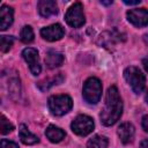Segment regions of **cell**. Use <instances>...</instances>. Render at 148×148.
<instances>
[{
	"mask_svg": "<svg viewBox=\"0 0 148 148\" xmlns=\"http://www.w3.org/2000/svg\"><path fill=\"white\" fill-rule=\"evenodd\" d=\"M123 113V102L116 86L109 87L105 95L104 108L101 112V121L105 126H111L118 121Z\"/></svg>",
	"mask_w": 148,
	"mask_h": 148,
	"instance_id": "obj_1",
	"label": "cell"
},
{
	"mask_svg": "<svg viewBox=\"0 0 148 148\" xmlns=\"http://www.w3.org/2000/svg\"><path fill=\"white\" fill-rule=\"evenodd\" d=\"M124 77L131 86L135 94H141L146 88V76L145 74L134 66H130L124 71Z\"/></svg>",
	"mask_w": 148,
	"mask_h": 148,
	"instance_id": "obj_2",
	"label": "cell"
},
{
	"mask_svg": "<svg viewBox=\"0 0 148 148\" xmlns=\"http://www.w3.org/2000/svg\"><path fill=\"white\" fill-rule=\"evenodd\" d=\"M83 98L89 104H97L102 96V83L97 77H89L86 80L82 89Z\"/></svg>",
	"mask_w": 148,
	"mask_h": 148,
	"instance_id": "obj_3",
	"label": "cell"
},
{
	"mask_svg": "<svg viewBox=\"0 0 148 148\" xmlns=\"http://www.w3.org/2000/svg\"><path fill=\"white\" fill-rule=\"evenodd\" d=\"M49 109L54 116H64L71 111L73 101L68 95H53L47 101Z\"/></svg>",
	"mask_w": 148,
	"mask_h": 148,
	"instance_id": "obj_4",
	"label": "cell"
},
{
	"mask_svg": "<svg viewBox=\"0 0 148 148\" xmlns=\"http://www.w3.org/2000/svg\"><path fill=\"white\" fill-rule=\"evenodd\" d=\"M95 124L91 117L87 116V114H80L77 116L71 124V128L73 131V133H75L76 135L80 136H86L89 133H91L94 131Z\"/></svg>",
	"mask_w": 148,
	"mask_h": 148,
	"instance_id": "obj_5",
	"label": "cell"
},
{
	"mask_svg": "<svg viewBox=\"0 0 148 148\" xmlns=\"http://www.w3.org/2000/svg\"><path fill=\"white\" fill-rule=\"evenodd\" d=\"M65 20L68 25L73 28H80L84 24L86 18L83 14V6L81 2H74L67 10Z\"/></svg>",
	"mask_w": 148,
	"mask_h": 148,
	"instance_id": "obj_6",
	"label": "cell"
},
{
	"mask_svg": "<svg viewBox=\"0 0 148 148\" xmlns=\"http://www.w3.org/2000/svg\"><path fill=\"white\" fill-rule=\"evenodd\" d=\"M22 56L27 64L29 65V69L32 75H38L42 71V66L39 62V56L38 51L34 47H27L22 51Z\"/></svg>",
	"mask_w": 148,
	"mask_h": 148,
	"instance_id": "obj_7",
	"label": "cell"
},
{
	"mask_svg": "<svg viewBox=\"0 0 148 148\" xmlns=\"http://www.w3.org/2000/svg\"><path fill=\"white\" fill-rule=\"evenodd\" d=\"M128 22L135 27H146L148 22V12L146 8H134L126 13Z\"/></svg>",
	"mask_w": 148,
	"mask_h": 148,
	"instance_id": "obj_8",
	"label": "cell"
},
{
	"mask_svg": "<svg viewBox=\"0 0 148 148\" xmlns=\"http://www.w3.org/2000/svg\"><path fill=\"white\" fill-rule=\"evenodd\" d=\"M40 35L44 39H46L49 42H56V40H59L64 37L65 30L59 23H54V24H51L49 27L43 28L40 30Z\"/></svg>",
	"mask_w": 148,
	"mask_h": 148,
	"instance_id": "obj_9",
	"label": "cell"
},
{
	"mask_svg": "<svg viewBox=\"0 0 148 148\" xmlns=\"http://www.w3.org/2000/svg\"><path fill=\"white\" fill-rule=\"evenodd\" d=\"M37 8L43 17H50L58 13V6L56 1L52 0H40L37 3Z\"/></svg>",
	"mask_w": 148,
	"mask_h": 148,
	"instance_id": "obj_10",
	"label": "cell"
},
{
	"mask_svg": "<svg viewBox=\"0 0 148 148\" xmlns=\"http://www.w3.org/2000/svg\"><path fill=\"white\" fill-rule=\"evenodd\" d=\"M14 20V10L9 6H1L0 7V30L8 29Z\"/></svg>",
	"mask_w": 148,
	"mask_h": 148,
	"instance_id": "obj_11",
	"label": "cell"
},
{
	"mask_svg": "<svg viewBox=\"0 0 148 148\" xmlns=\"http://www.w3.org/2000/svg\"><path fill=\"white\" fill-rule=\"evenodd\" d=\"M134 134H135L134 126L132 124H130V123H123L118 127V135L120 138V141L123 143H125V145H127V143L133 141Z\"/></svg>",
	"mask_w": 148,
	"mask_h": 148,
	"instance_id": "obj_12",
	"label": "cell"
},
{
	"mask_svg": "<svg viewBox=\"0 0 148 148\" xmlns=\"http://www.w3.org/2000/svg\"><path fill=\"white\" fill-rule=\"evenodd\" d=\"M18 136L24 145H35V143L39 142L38 136L32 134L24 124H21L18 127Z\"/></svg>",
	"mask_w": 148,
	"mask_h": 148,
	"instance_id": "obj_13",
	"label": "cell"
},
{
	"mask_svg": "<svg viewBox=\"0 0 148 148\" xmlns=\"http://www.w3.org/2000/svg\"><path fill=\"white\" fill-rule=\"evenodd\" d=\"M45 135H46V138H47L51 142L58 143V142H60L62 139H65L66 133H65L61 128H59V127H57V126H54V125H50V126L46 128V131H45Z\"/></svg>",
	"mask_w": 148,
	"mask_h": 148,
	"instance_id": "obj_14",
	"label": "cell"
},
{
	"mask_svg": "<svg viewBox=\"0 0 148 148\" xmlns=\"http://www.w3.org/2000/svg\"><path fill=\"white\" fill-rule=\"evenodd\" d=\"M45 62L49 68H56L64 64V56L57 51H49L46 53Z\"/></svg>",
	"mask_w": 148,
	"mask_h": 148,
	"instance_id": "obj_15",
	"label": "cell"
},
{
	"mask_svg": "<svg viewBox=\"0 0 148 148\" xmlns=\"http://www.w3.org/2000/svg\"><path fill=\"white\" fill-rule=\"evenodd\" d=\"M62 81H64V76H62V74H61V73H58L57 75H54V76H52V77H50V79H45V80L38 82V88H39L40 90L44 91V90L50 89L52 86L60 84Z\"/></svg>",
	"mask_w": 148,
	"mask_h": 148,
	"instance_id": "obj_16",
	"label": "cell"
},
{
	"mask_svg": "<svg viewBox=\"0 0 148 148\" xmlns=\"http://www.w3.org/2000/svg\"><path fill=\"white\" fill-rule=\"evenodd\" d=\"M108 145H109V141L106 136L95 135L88 141L87 148H108Z\"/></svg>",
	"mask_w": 148,
	"mask_h": 148,
	"instance_id": "obj_17",
	"label": "cell"
},
{
	"mask_svg": "<svg viewBox=\"0 0 148 148\" xmlns=\"http://www.w3.org/2000/svg\"><path fill=\"white\" fill-rule=\"evenodd\" d=\"M34 30L30 25H24L22 29H21V32H20V38L23 43H31L34 40Z\"/></svg>",
	"mask_w": 148,
	"mask_h": 148,
	"instance_id": "obj_18",
	"label": "cell"
},
{
	"mask_svg": "<svg viewBox=\"0 0 148 148\" xmlns=\"http://www.w3.org/2000/svg\"><path fill=\"white\" fill-rule=\"evenodd\" d=\"M8 90L10 92V96L16 99L17 97H20V92H21V84H20V80L17 79H12L8 83Z\"/></svg>",
	"mask_w": 148,
	"mask_h": 148,
	"instance_id": "obj_19",
	"label": "cell"
},
{
	"mask_svg": "<svg viewBox=\"0 0 148 148\" xmlns=\"http://www.w3.org/2000/svg\"><path fill=\"white\" fill-rule=\"evenodd\" d=\"M13 130H14V125L3 114H0V133L8 134V133L13 132Z\"/></svg>",
	"mask_w": 148,
	"mask_h": 148,
	"instance_id": "obj_20",
	"label": "cell"
},
{
	"mask_svg": "<svg viewBox=\"0 0 148 148\" xmlns=\"http://www.w3.org/2000/svg\"><path fill=\"white\" fill-rule=\"evenodd\" d=\"M14 38L12 36H0V51L7 52L13 46Z\"/></svg>",
	"mask_w": 148,
	"mask_h": 148,
	"instance_id": "obj_21",
	"label": "cell"
},
{
	"mask_svg": "<svg viewBox=\"0 0 148 148\" xmlns=\"http://www.w3.org/2000/svg\"><path fill=\"white\" fill-rule=\"evenodd\" d=\"M0 148H18V146L14 141L2 139V140H0Z\"/></svg>",
	"mask_w": 148,
	"mask_h": 148,
	"instance_id": "obj_22",
	"label": "cell"
},
{
	"mask_svg": "<svg viewBox=\"0 0 148 148\" xmlns=\"http://www.w3.org/2000/svg\"><path fill=\"white\" fill-rule=\"evenodd\" d=\"M147 123H148V116H143V118H142V127H143V131H145V132L148 131V125H147Z\"/></svg>",
	"mask_w": 148,
	"mask_h": 148,
	"instance_id": "obj_23",
	"label": "cell"
},
{
	"mask_svg": "<svg viewBox=\"0 0 148 148\" xmlns=\"http://www.w3.org/2000/svg\"><path fill=\"white\" fill-rule=\"evenodd\" d=\"M124 2H125L126 5L132 6V5H138V3H140V2H141V0H134V1H128V0H125Z\"/></svg>",
	"mask_w": 148,
	"mask_h": 148,
	"instance_id": "obj_24",
	"label": "cell"
},
{
	"mask_svg": "<svg viewBox=\"0 0 148 148\" xmlns=\"http://www.w3.org/2000/svg\"><path fill=\"white\" fill-rule=\"evenodd\" d=\"M147 143H148V140L145 139V140L141 142V148H148V147H147Z\"/></svg>",
	"mask_w": 148,
	"mask_h": 148,
	"instance_id": "obj_25",
	"label": "cell"
},
{
	"mask_svg": "<svg viewBox=\"0 0 148 148\" xmlns=\"http://www.w3.org/2000/svg\"><path fill=\"white\" fill-rule=\"evenodd\" d=\"M101 2H102L103 5H111V3H112V1H108V2H106V1H101Z\"/></svg>",
	"mask_w": 148,
	"mask_h": 148,
	"instance_id": "obj_26",
	"label": "cell"
}]
</instances>
